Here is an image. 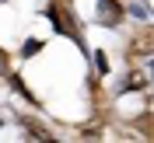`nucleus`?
Wrapping results in <instances>:
<instances>
[{
	"label": "nucleus",
	"mask_w": 154,
	"mask_h": 143,
	"mask_svg": "<svg viewBox=\"0 0 154 143\" xmlns=\"http://www.w3.org/2000/svg\"><path fill=\"white\" fill-rule=\"evenodd\" d=\"M98 10H102V21H105V25H116V21L123 18V7H119L116 0H98Z\"/></svg>",
	"instance_id": "f257e3e1"
},
{
	"label": "nucleus",
	"mask_w": 154,
	"mask_h": 143,
	"mask_svg": "<svg viewBox=\"0 0 154 143\" xmlns=\"http://www.w3.org/2000/svg\"><path fill=\"white\" fill-rule=\"evenodd\" d=\"M38 49H42V42H38V38H28V42H25V49H21V52H25V56H35Z\"/></svg>",
	"instance_id": "f03ea898"
},
{
	"label": "nucleus",
	"mask_w": 154,
	"mask_h": 143,
	"mask_svg": "<svg viewBox=\"0 0 154 143\" xmlns=\"http://www.w3.org/2000/svg\"><path fill=\"white\" fill-rule=\"evenodd\" d=\"M95 67H98V73H109V59H105V52H95Z\"/></svg>",
	"instance_id": "7ed1b4c3"
},
{
	"label": "nucleus",
	"mask_w": 154,
	"mask_h": 143,
	"mask_svg": "<svg viewBox=\"0 0 154 143\" xmlns=\"http://www.w3.org/2000/svg\"><path fill=\"white\" fill-rule=\"evenodd\" d=\"M130 14H137V18H147V7H144V4H133V7H130Z\"/></svg>",
	"instance_id": "20e7f679"
},
{
	"label": "nucleus",
	"mask_w": 154,
	"mask_h": 143,
	"mask_svg": "<svg viewBox=\"0 0 154 143\" xmlns=\"http://www.w3.org/2000/svg\"><path fill=\"white\" fill-rule=\"evenodd\" d=\"M151 73H154V63H151Z\"/></svg>",
	"instance_id": "39448f33"
}]
</instances>
